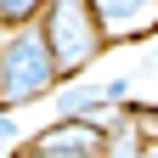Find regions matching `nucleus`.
I'll list each match as a JSON object with an SVG mask.
<instances>
[{
	"instance_id": "f257e3e1",
	"label": "nucleus",
	"mask_w": 158,
	"mask_h": 158,
	"mask_svg": "<svg viewBox=\"0 0 158 158\" xmlns=\"http://www.w3.org/2000/svg\"><path fill=\"white\" fill-rule=\"evenodd\" d=\"M56 85H62V73H56V56L40 34V23L0 40V113H23L34 102H51Z\"/></svg>"
},
{
	"instance_id": "f03ea898",
	"label": "nucleus",
	"mask_w": 158,
	"mask_h": 158,
	"mask_svg": "<svg viewBox=\"0 0 158 158\" xmlns=\"http://www.w3.org/2000/svg\"><path fill=\"white\" fill-rule=\"evenodd\" d=\"M40 34H45V45H51L62 79H85V73L113 51L107 34H102V17L90 11V0H45Z\"/></svg>"
},
{
	"instance_id": "7ed1b4c3",
	"label": "nucleus",
	"mask_w": 158,
	"mask_h": 158,
	"mask_svg": "<svg viewBox=\"0 0 158 158\" xmlns=\"http://www.w3.org/2000/svg\"><path fill=\"white\" fill-rule=\"evenodd\" d=\"M107 45H141L158 34V0H90Z\"/></svg>"
},
{
	"instance_id": "20e7f679",
	"label": "nucleus",
	"mask_w": 158,
	"mask_h": 158,
	"mask_svg": "<svg viewBox=\"0 0 158 158\" xmlns=\"http://www.w3.org/2000/svg\"><path fill=\"white\" fill-rule=\"evenodd\" d=\"M34 152H68V158H102L107 147V124H90V118H51L45 130L28 135Z\"/></svg>"
},
{
	"instance_id": "39448f33",
	"label": "nucleus",
	"mask_w": 158,
	"mask_h": 158,
	"mask_svg": "<svg viewBox=\"0 0 158 158\" xmlns=\"http://www.w3.org/2000/svg\"><path fill=\"white\" fill-rule=\"evenodd\" d=\"M124 107H107L102 79H62L51 90V118H90V124H113Z\"/></svg>"
},
{
	"instance_id": "423d86ee",
	"label": "nucleus",
	"mask_w": 158,
	"mask_h": 158,
	"mask_svg": "<svg viewBox=\"0 0 158 158\" xmlns=\"http://www.w3.org/2000/svg\"><path fill=\"white\" fill-rule=\"evenodd\" d=\"M147 152V135L130 124V113H118L113 124H107V147H102V158H141Z\"/></svg>"
},
{
	"instance_id": "0eeeda50",
	"label": "nucleus",
	"mask_w": 158,
	"mask_h": 158,
	"mask_svg": "<svg viewBox=\"0 0 158 158\" xmlns=\"http://www.w3.org/2000/svg\"><path fill=\"white\" fill-rule=\"evenodd\" d=\"M40 11H45V0H0V40L17 28H34Z\"/></svg>"
},
{
	"instance_id": "6e6552de",
	"label": "nucleus",
	"mask_w": 158,
	"mask_h": 158,
	"mask_svg": "<svg viewBox=\"0 0 158 158\" xmlns=\"http://www.w3.org/2000/svg\"><path fill=\"white\" fill-rule=\"evenodd\" d=\"M23 141L28 135H23V124H17V113H0V158H11Z\"/></svg>"
},
{
	"instance_id": "1a4fd4ad",
	"label": "nucleus",
	"mask_w": 158,
	"mask_h": 158,
	"mask_svg": "<svg viewBox=\"0 0 158 158\" xmlns=\"http://www.w3.org/2000/svg\"><path fill=\"white\" fill-rule=\"evenodd\" d=\"M135 73H158V45H152V51L141 56V62H135Z\"/></svg>"
},
{
	"instance_id": "9d476101",
	"label": "nucleus",
	"mask_w": 158,
	"mask_h": 158,
	"mask_svg": "<svg viewBox=\"0 0 158 158\" xmlns=\"http://www.w3.org/2000/svg\"><path fill=\"white\" fill-rule=\"evenodd\" d=\"M11 158H68V152H34V147H28V141H23V147H17V152H11Z\"/></svg>"
},
{
	"instance_id": "9b49d317",
	"label": "nucleus",
	"mask_w": 158,
	"mask_h": 158,
	"mask_svg": "<svg viewBox=\"0 0 158 158\" xmlns=\"http://www.w3.org/2000/svg\"><path fill=\"white\" fill-rule=\"evenodd\" d=\"M141 158H158V141H147V152H141Z\"/></svg>"
}]
</instances>
